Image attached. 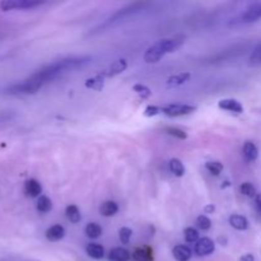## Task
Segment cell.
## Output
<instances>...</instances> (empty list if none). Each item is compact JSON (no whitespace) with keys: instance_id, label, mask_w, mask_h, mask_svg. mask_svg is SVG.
<instances>
[{"instance_id":"cell-35","label":"cell","mask_w":261,"mask_h":261,"mask_svg":"<svg viewBox=\"0 0 261 261\" xmlns=\"http://www.w3.org/2000/svg\"><path fill=\"white\" fill-rule=\"evenodd\" d=\"M256 206H257V209H259V212L261 213V195L260 194H257L256 195Z\"/></svg>"},{"instance_id":"cell-27","label":"cell","mask_w":261,"mask_h":261,"mask_svg":"<svg viewBox=\"0 0 261 261\" xmlns=\"http://www.w3.org/2000/svg\"><path fill=\"white\" fill-rule=\"evenodd\" d=\"M250 66H259L261 65V43L259 46H256V48L254 50V53L251 54L249 60Z\"/></svg>"},{"instance_id":"cell-20","label":"cell","mask_w":261,"mask_h":261,"mask_svg":"<svg viewBox=\"0 0 261 261\" xmlns=\"http://www.w3.org/2000/svg\"><path fill=\"white\" fill-rule=\"evenodd\" d=\"M170 170L177 177H181V176L185 175V167H184L182 162L180 160H177V158H172L170 161Z\"/></svg>"},{"instance_id":"cell-2","label":"cell","mask_w":261,"mask_h":261,"mask_svg":"<svg viewBox=\"0 0 261 261\" xmlns=\"http://www.w3.org/2000/svg\"><path fill=\"white\" fill-rule=\"evenodd\" d=\"M181 46H182V41L175 40V38H165V40L158 41L157 43H154L152 47L145 51L144 61L148 64L157 63L166 54L173 53Z\"/></svg>"},{"instance_id":"cell-21","label":"cell","mask_w":261,"mask_h":261,"mask_svg":"<svg viewBox=\"0 0 261 261\" xmlns=\"http://www.w3.org/2000/svg\"><path fill=\"white\" fill-rule=\"evenodd\" d=\"M65 213H66V217H68V219L71 222V223H78V222H81L82 216H81V212H79L78 206L69 205L68 208H66Z\"/></svg>"},{"instance_id":"cell-17","label":"cell","mask_w":261,"mask_h":261,"mask_svg":"<svg viewBox=\"0 0 261 261\" xmlns=\"http://www.w3.org/2000/svg\"><path fill=\"white\" fill-rule=\"evenodd\" d=\"M99 212H101L102 216L112 217L119 212V205L115 201H105L101 205V208H99Z\"/></svg>"},{"instance_id":"cell-26","label":"cell","mask_w":261,"mask_h":261,"mask_svg":"<svg viewBox=\"0 0 261 261\" xmlns=\"http://www.w3.org/2000/svg\"><path fill=\"white\" fill-rule=\"evenodd\" d=\"M184 237H185L186 242H189V244H194V242H198L199 233L195 228L189 227V228H186L185 231H184Z\"/></svg>"},{"instance_id":"cell-33","label":"cell","mask_w":261,"mask_h":261,"mask_svg":"<svg viewBox=\"0 0 261 261\" xmlns=\"http://www.w3.org/2000/svg\"><path fill=\"white\" fill-rule=\"evenodd\" d=\"M161 112V109L157 106H148L147 109L144 110V115L147 117H152V116H155V115H158Z\"/></svg>"},{"instance_id":"cell-36","label":"cell","mask_w":261,"mask_h":261,"mask_svg":"<svg viewBox=\"0 0 261 261\" xmlns=\"http://www.w3.org/2000/svg\"><path fill=\"white\" fill-rule=\"evenodd\" d=\"M206 212H213L214 211V206H208V208L205 209Z\"/></svg>"},{"instance_id":"cell-30","label":"cell","mask_w":261,"mask_h":261,"mask_svg":"<svg viewBox=\"0 0 261 261\" xmlns=\"http://www.w3.org/2000/svg\"><path fill=\"white\" fill-rule=\"evenodd\" d=\"M132 236H133V231L130 228H126V227H124V228H121L119 231L120 241H121L124 245L129 244L130 240H132Z\"/></svg>"},{"instance_id":"cell-13","label":"cell","mask_w":261,"mask_h":261,"mask_svg":"<svg viewBox=\"0 0 261 261\" xmlns=\"http://www.w3.org/2000/svg\"><path fill=\"white\" fill-rule=\"evenodd\" d=\"M109 259L110 261H129L130 252L126 249H122V247H115L110 251Z\"/></svg>"},{"instance_id":"cell-22","label":"cell","mask_w":261,"mask_h":261,"mask_svg":"<svg viewBox=\"0 0 261 261\" xmlns=\"http://www.w3.org/2000/svg\"><path fill=\"white\" fill-rule=\"evenodd\" d=\"M51 208H53V203H51V200L47 198V196L42 195L38 198L37 200L38 212H41V213H47V212L51 211Z\"/></svg>"},{"instance_id":"cell-1","label":"cell","mask_w":261,"mask_h":261,"mask_svg":"<svg viewBox=\"0 0 261 261\" xmlns=\"http://www.w3.org/2000/svg\"><path fill=\"white\" fill-rule=\"evenodd\" d=\"M89 60H91V58H88V56L63 59V60L55 61V63L42 68L41 70L36 71L35 74L31 75V78H32L33 81L37 82V83H40L41 86H43V84H46L47 82L58 78L59 75L66 73V71L74 70V69H78L81 68V66L86 65Z\"/></svg>"},{"instance_id":"cell-24","label":"cell","mask_w":261,"mask_h":261,"mask_svg":"<svg viewBox=\"0 0 261 261\" xmlns=\"http://www.w3.org/2000/svg\"><path fill=\"white\" fill-rule=\"evenodd\" d=\"M86 87L87 88L94 89V91H102V88H103V79L99 78L98 75L94 76V78L87 79Z\"/></svg>"},{"instance_id":"cell-31","label":"cell","mask_w":261,"mask_h":261,"mask_svg":"<svg viewBox=\"0 0 261 261\" xmlns=\"http://www.w3.org/2000/svg\"><path fill=\"white\" fill-rule=\"evenodd\" d=\"M196 224H198L199 228L203 229V231H208L212 227V221L206 216H200L196 219Z\"/></svg>"},{"instance_id":"cell-11","label":"cell","mask_w":261,"mask_h":261,"mask_svg":"<svg viewBox=\"0 0 261 261\" xmlns=\"http://www.w3.org/2000/svg\"><path fill=\"white\" fill-rule=\"evenodd\" d=\"M173 257L177 261H189L191 259V250L188 246H184V245H177V246L173 247L172 250Z\"/></svg>"},{"instance_id":"cell-8","label":"cell","mask_w":261,"mask_h":261,"mask_svg":"<svg viewBox=\"0 0 261 261\" xmlns=\"http://www.w3.org/2000/svg\"><path fill=\"white\" fill-rule=\"evenodd\" d=\"M259 18H261V3H256V4H252L251 7L247 8L239 20L241 23H251Z\"/></svg>"},{"instance_id":"cell-6","label":"cell","mask_w":261,"mask_h":261,"mask_svg":"<svg viewBox=\"0 0 261 261\" xmlns=\"http://www.w3.org/2000/svg\"><path fill=\"white\" fill-rule=\"evenodd\" d=\"M126 68H127L126 60H125V59H120V60L114 61V63H112L107 69L102 70L101 73L98 74V76L102 79L111 78V76H115V75H117V74L122 73V71H124Z\"/></svg>"},{"instance_id":"cell-15","label":"cell","mask_w":261,"mask_h":261,"mask_svg":"<svg viewBox=\"0 0 261 261\" xmlns=\"http://www.w3.org/2000/svg\"><path fill=\"white\" fill-rule=\"evenodd\" d=\"M24 190H25V194H27L28 196H31V198H36V196H38L41 194L42 188H41V185L38 181L28 180L27 182H25Z\"/></svg>"},{"instance_id":"cell-12","label":"cell","mask_w":261,"mask_h":261,"mask_svg":"<svg viewBox=\"0 0 261 261\" xmlns=\"http://www.w3.org/2000/svg\"><path fill=\"white\" fill-rule=\"evenodd\" d=\"M229 224L237 231H246L249 228L247 218H245L244 216H239V214H233V216L229 217Z\"/></svg>"},{"instance_id":"cell-18","label":"cell","mask_w":261,"mask_h":261,"mask_svg":"<svg viewBox=\"0 0 261 261\" xmlns=\"http://www.w3.org/2000/svg\"><path fill=\"white\" fill-rule=\"evenodd\" d=\"M86 251L87 254H88V256H91L92 259H96V260L102 259L105 255L103 247L98 244H89L88 246H87Z\"/></svg>"},{"instance_id":"cell-25","label":"cell","mask_w":261,"mask_h":261,"mask_svg":"<svg viewBox=\"0 0 261 261\" xmlns=\"http://www.w3.org/2000/svg\"><path fill=\"white\" fill-rule=\"evenodd\" d=\"M240 190H241V193L244 194L245 196H247V198H256V195H257L256 189H255V186L250 182L242 184L241 188H240Z\"/></svg>"},{"instance_id":"cell-16","label":"cell","mask_w":261,"mask_h":261,"mask_svg":"<svg viewBox=\"0 0 261 261\" xmlns=\"http://www.w3.org/2000/svg\"><path fill=\"white\" fill-rule=\"evenodd\" d=\"M133 259L135 261H153V254L148 247H140L133 252Z\"/></svg>"},{"instance_id":"cell-9","label":"cell","mask_w":261,"mask_h":261,"mask_svg":"<svg viewBox=\"0 0 261 261\" xmlns=\"http://www.w3.org/2000/svg\"><path fill=\"white\" fill-rule=\"evenodd\" d=\"M218 106L219 109L226 110V111H229V112H234V114H241V112H244V106L241 105V102H239L237 99H233V98L221 99Z\"/></svg>"},{"instance_id":"cell-5","label":"cell","mask_w":261,"mask_h":261,"mask_svg":"<svg viewBox=\"0 0 261 261\" xmlns=\"http://www.w3.org/2000/svg\"><path fill=\"white\" fill-rule=\"evenodd\" d=\"M43 4V2H33V0H5L0 3L3 10L13 9H31V8L38 7Z\"/></svg>"},{"instance_id":"cell-29","label":"cell","mask_w":261,"mask_h":261,"mask_svg":"<svg viewBox=\"0 0 261 261\" xmlns=\"http://www.w3.org/2000/svg\"><path fill=\"white\" fill-rule=\"evenodd\" d=\"M133 89H134V92H137V94H139L142 98H148V97H150V94H152V91H150L147 86H144V84H135V86L133 87Z\"/></svg>"},{"instance_id":"cell-3","label":"cell","mask_w":261,"mask_h":261,"mask_svg":"<svg viewBox=\"0 0 261 261\" xmlns=\"http://www.w3.org/2000/svg\"><path fill=\"white\" fill-rule=\"evenodd\" d=\"M41 84L37 83L36 81H33L32 78L25 79L24 82H20V83L13 84L12 87L8 88V93L10 94H33L41 88Z\"/></svg>"},{"instance_id":"cell-23","label":"cell","mask_w":261,"mask_h":261,"mask_svg":"<svg viewBox=\"0 0 261 261\" xmlns=\"http://www.w3.org/2000/svg\"><path fill=\"white\" fill-rule=\"evenodd\" d=\"M86 234L91 239H98L102 234V228L97 223H88L86 227Z\"/></svg>"},{"instance_id":"cell-10","label":"cell","mask_w":261,"mask_h":261,"mask_svg":"<svg viewBox=\"0 0 261 261\" xmlns=\"http://www.w3.org/2000/svg\"><path fill=\"white\" fill-rule=\"evenodd\" d=\"M64 236H65V229H64V227L60 226V224H55V226L50 227V228L46 231V239H47L48 241H60Z\"/></svg>"},{"instance_id":"cell-4","label":"cell","mask_w":261,"mask_h":261,"mask_svg":"<svg viewBox=\"0 0 261 261\" xmlns=\"http://www.w3.org/2000/svg\"><path fill=\"white\" fill-rule=\"evenodd\" d=\"M196 110L195 106H191V105H182V103H173L168 105L161 109V112L165 114L166 116L170 117H178V116H185V115L191 114Z\"/></svg>"},{"instance_id":"cell-14","label":"cell","mask_w":261,"mask_h":261,"mask_svg":"<svg viewBox=\"0 0 261 261\" xmlns=\"http://www.w3.org/2000/svg\"><path fill=\"white\" fill-rule=\"evenodd\" d=\"M244 155L249 162L256 161L259 157V149L252 142H246L244 145Z\"/></svg>"},{"instance_id":"cell-19","label":"cell","mask_w":261,"mask_h":261,"mask_svg":"<svg viewBox=\"0 0 261 261\" xmlns=\"http://www.w3.org/2000/svg\"><path fill=\"white\" fill-rule=\"evenodd\" d=\"M190 74L189 73H181L177 75H172L167 79V86L168 87H178L181 84H184L185 82H188L190 79Z\"/></svg>"},{"instance_id":"cell-7","label":"cell","mask_w":261,"mask_h":261,"mask_svg":"<svg viewBox=\"0 0 261 261\" xmlns=\"http://www.w3.org/2000/svg\"><path fill=\"white\" fill-rule=\"evenodd\" d=\"M216 250V244L213 242V240L208 239V237H204V239L199 240L195 244L194 247V251L198 256H206V255H211L212 252H214Z\"/></svg>"},{"instance_id":"cell-32","label":"cell","mask_w":261,"mask_h":261,"mask_svg":"<svg viewBox=\"0 0 261 261\" xmlns=\"http://www.w3.org/2000/svg\"><path fill=\"white\" fill-rule=\"evenodd\" d=\"M166 133L172 135V137L178 138V139H186V138H188V134H186L184 130L177 129V127H167V129H166Z\"/></svg>"},{"instance_id":"cell-28","label":"cell","mask_w":261,"mask_h":261,"mask_svg":"<svg viewBox=\"0 0 261 261\" xmlns=\"http://www.w3.org/2000/svg\"><path fill=\"white\" fill-rule=\"evenodd\" d=\"M205 168L213 175H219L223 170V165L221 162H217V161H213V162H206L205 163Z\"/></svg>"},{"instance_id":"cell-34","label":"cell","mask_w":261,"mask_h":261,"mask_svg":"<svg viewBox=\"0 0 261 261\" xmlns=\"http://www.w3.org/2000/svg\"><path fill=\"white\" fill-rule=\"evenodd\" d=\"M241 261H255V257H254V255L246 254L241 257Z\"/></svg>"}]
</instances>
